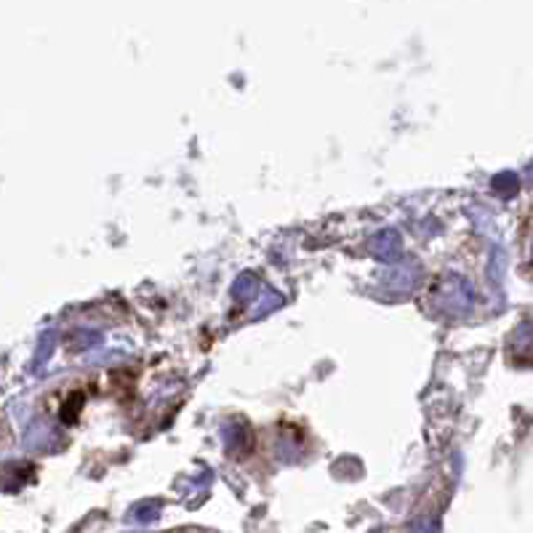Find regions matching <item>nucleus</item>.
Masks as SVG:
<instances>
[]
</instances>
